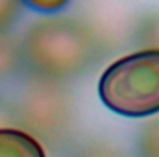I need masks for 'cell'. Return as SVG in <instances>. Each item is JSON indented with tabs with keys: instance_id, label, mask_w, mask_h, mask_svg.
I'll use <instances>...</instances> for the list:
<instances>
[{
	"instance_id": "obj_2",
	"label": "cell",
	"mask_w": 159,
	"mask_h": 157,
	"mask_svg": "<svg viewBox=\"0 0 159 157\" xmlns=\"http://www.w3.org/2000/svg\"><path fill=\"white\" fill-rule=\"evenodd\" d=\"M0 157H46L39 142L19 129H0Z\"/></svg>"
},
{
	"instance_id": "obj_3",
	"label": "cell",
	"mask_w": 159,
	"mask_h": 157,
	"mask_svg": "<svg viewBox=\"0 0 159 157\" xmlns=\"http://www.w3.org/2000/svg\"><path fill=\"white\" fill-rule=\"evenodd\" d=\"M22 2L41 13H54L69 4V0H22Z\"/></svg>"
},
{
	"instance_id": "obj_4",
	"label": "cell",
	"mask_w": 159,
	"mask_h": 157,
	"mask_svg": "<svg viewBox=\"0 0 159 157\" xmlns=\"http://www.w3.org/2000/svg\"><path fill=\"white\" fill-rule=\"evenodd\" d=\"M19 0H0V28L6 26L17 13Z\"/></svg>"
},
{
	"instance_id": "obj_1",
	"label": "cell",
	"mask_w": 159,
	"mask_h": 157,
	"mask_svg": "<svg viewBox=\"0 0 159 157\" xmlns=\"http://www.w3.org/2000/svg\"><path fill=\"white\" fill-rule=\"evenodd\" d=\"M102 104L128 118L159 113V48L133 52L111 63L98 81Z\"/></svg>"
}]
</instances>
